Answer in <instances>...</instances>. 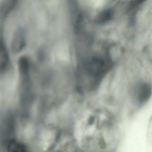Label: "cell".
I'll return each instance as SVG.
<instances>
[{"label":"cell","instance_id":"6da1fadb","mask_svg":"<svg viewBox=\"0 0 152 152\" xmlns=\"http://www.w3.org/2000/svg\"><path fill=\"white\" fill-rule=\"evenodd\" d=\"M107 70V66L103 59L98 58H92L85 66L87 74L93 78L102 76Z\"/></svg>","mask_w":152,"mask_h":152},{"label":"cell","instance_id":"277c9868","mask_svg":"<svg viewBox=\"0 0 152 152\" xmlns=\"http://www.w3.org/2000/svg\"><path fill=\"white\" fill-rule=\"evenodd\" d=\"M114 15L113 10L109 8L101 11L97 16L96 22L98 24H104L110 21L113 18Z\"/></svg>","mask_w":152,"mask_h":152},{"label":"cell","instance_id":"3957f363","mask_svg":"<svg viewBox=\"0 0 152 152\" xmlns=\"http://www.w3.org/2000/svg\"><path fill=\"white\" fill-rule=\"evenodd\" d=\"M26 40L24 34L22 31H18L14 37L12 42V48L15 51H20L24 47Z\"/></svg>","mask_w":152,"mask_h":152},{"label":"cell","instance_id":"52a82bcc","mask_svg":"<svg viewBox=\"0 0 152 152\" xmlns=\"http://www.w3.org/2000/svg\"><path fill=\"white\" fill-rule=\"evenodd\" d=\"M7 55L6 52V49L1 45V66H5L7 62Z\"/></svg>","mask_w":152,"mask_h":152},{"label":"cell","instance_id":"ba28073f","mask_svg":"<svg viewBox=\"0 0 152 152\" xmlns=\"http://www.w3.org/2000/svg\"><path fill=\"white\" fill-rule=\"evenodd\" d=\"M146 0H130L129 6L130 8L135 7L143 3Z\"/></svg>","mask_w":152,"mask_h":152},{"label":"cell","instance_id":"7a4b0ae2","mask_svg":"<svg viewBox=\"0 0 152 152\" xmlns=\"http://www.w3.org/2000/svg\"><path fill=\"white\" fill-rule=\"evenodd\" d=\"M152 93V87L150 84L144 83L140 85L138 90V99L140 102L144 103L148 100Z\"/></svg>","mask_w":152,"mask_h":152},{"label":"cell","instance_id":"8992f818","mask_svg":"<svg viewBox=\"0 0 152 152\" xmlns=\"http://www.w3.org/2000/svg\"><path fill=\"white\" fill-rule=\"evenodd\" d=\"M7 148L9 151L13 152H24L26 151L25 146L15 140H10L8 142Z\"/></svg>","mask_w":152,"mask_h":152},{"label":"cell","instance_id":"5b68a950","mask_svg":"<svg viewBox=\"0 0 152 152\" xmlns=\"http://www.w3.org/2000/svg\"><path fill=\"white\" fill-rule=\"evenodd\" d=\"M17 0H5L1 8V13L2 15H8L15 7Z\"/></svg>","mask_w":152,"mask_h":152}]
</instances>
